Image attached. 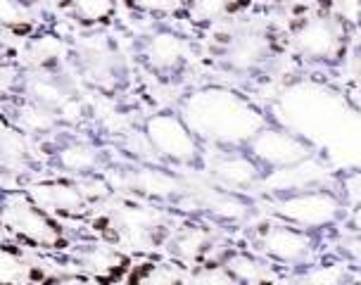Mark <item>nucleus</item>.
Segmentation results:
<instances>
[{"mask_svg": "<svg viewBox=\"0 0 361 285\" xmlns=\"http://www.w3.org/2000/svg\"><path fill=\"white\" fill-rule=\"evenodd\" d=\"M183 121L197 138L221 147H247L269 124L252 100L228 88H204L190 95L183 107Z\"/></svg>", "mask_w": 361, "mask_h": 285, "instance_id": "nucleus-1", "label": "nucleus"}, {"mask_svg": "<svg viewBox=\"0 0 361 285\" xmlns=\"http://www.w3.org/2000/svg\"><path fill=\"white\" fill-rule=\"evenodd\" d=\"M269 207L279 222L298 226L309 233H324L340 222H345L347 207L335 188L319 186L307 190L286 193V195H269Z\"/></svg>", "mask_w": 361, "mask_h": 285, "instance_id": "nucleus-2", "label": "nucleus"}, {"mask_svg": "<svg viewBox=\"0 0 361 285\" xmlns=\"http://www.w3.org/2000/svg\"><path fill=\"white\" fill-rule=\"evenodd\" d=\"M257 250L274 267L298 271L319 259V236L276 219V222L262 226L259 236H257Z\"/></svg>", "mask_w": 361, "mask_h": 285, "instance_id": "nucleus-3", "label": "nucleus"}, {"mask_svg": "<svg viewBox=\"0 0 361 285\" xmlns=\"http://www.w3.org/2000/svg\"><path fill=\"white\" fill-rule=\"evenodd\" d=\"M245 150L252 154L257 164L264 169V174L290 169V166L302 164V162L314 157L312 142L305 140L298 133L288 131V128L271 126V124L264 126L262 131L247 142Z\"/></svg>", "mask_w": 361, "mask_h": 285, "instance_id": "nucleus-4", "label": "nucleus"}, {"mask_svg": "<svg viewBox=\"0 0 361 285\" xmlns=\"http://www.w3.org/2000/svg\"><path fill=\"white\" fill-rule=\"evenodd\" d=\"M5 219L10 224V231L22 243L34 245V248H64L67 241L60 236V226L45 214L41 207L34 205L27 195H8L5 202Z\"/></svg>", "mask_w": 361, "mask_h": 285, "instance_id": "nucleus-5", "label": "nucleus"}, {"mask_svg": "<svg viewBox=\"0 0 361 285\" xmlns=\"http://www.w3.org/2000/svg\"><path fill=\"white\" fill-rule=\"evenodd\" d=\"M295 53L307 62L333 64L345 53V31L338 19L312 17L305 19L293 34Z\"/></svg>", "mask_w": 361, "mask_h": 285, "instance_id": "nucleus-6", "label": "nucleus"}, {"mask_svg": "<svg viewBox=\"0 0 361 285\" xmlns=\"http://www.w3.org/2000/svg\"><path fill=\"white\" fill-rule=\"evenodd\" d=\"M145 138L154 152L178 164H190L200 157V138L180 116L171 112L150 116L145 124Z\"/></svg>", "mask_w": 361, "mask_h": 285, "instance_id": "nucleus-7", "label": "nucleus"}, {"mask_svg": "<svg viewBox=\"0 0 361 285\" xmlns=\"http://www.w3.org/2000/svg\"><path fill=\"white\" fill-rule=\"evenodd\" d=\"M212 174L224 190L238 193V195L243 190L262 186L264 181V169L245 147H224L212 159Z\"/></svg>", "mask_w": 361, "mask_h": 285, "instance_id": "nucleus-8", "label": "nucleus"}, {"mask_svg": "<svg viewBox=\"0 0 361 285\" xmlns=\"http://www.w3.org/2000/svg\"><path fill=\"white\" fill-rule=\"evenodd\" d=\"M271 57V41L262 31H245V34L231 36L226 43V62L233 71H250L264 67Z\"/></svg>", "mask_w": 361, "mask_h": 285, "instance_id": "nucleus-9", "label": "nucleus"}, {"mask_svg": "<svg viewBox=\"0 0 361 285\" xmlns=\"http://www.w3.org/2000/svg\"><path fill=\"white\" fill-rule=\"evenodd\" d=\"M221 267L228 271L235 285H274L276 281V267L264 259L262 255H252V252H228Z\"/></svg>", "mask_w": 361, "mask_h": 285, "instance_id": "nucleus-10", "label": "nucleus"}, {"mask_svg": "<svg viewBox=\"0 0 361 285\" xmlns=\"http://www.w3.org/2000/svg\"><path fill=\"white\" fill-rule=\"evenodd\" d=\"M290 285H354V269L340 259H314L298 271H290Z\"/></svg>", "mask_w": 361, "mask_h": 285, "instance_id": "nucleus-11", "label": "nucleus"}, {"mask_svg": "<svg viewBox=\"0 0 361 285\" xmlns=\"http://www.w3.org/2000/svg\"><path fill=\"white\" fill-rule=\"evenodd\" d=\"M36 195L38 200H45L48 207L62 217H74V214L81 212L83 207V193L79 188L69 186L67 181H60V183H53V186H41L36 188Z\"/></svg>", "mask_w": 361, "mask_h": 285, "instance_id": "nucleus-12", "label": "nucleus"}, {"mask_svg": "<svg viewBox=\"0 0 361 285\" xmlns=\"http://www.w3.org/2000/svg\"><path fill=\"white\" fill-rule=\"evenodd\" d=\"M212 248L207 231L197 229V226H188V229L178 231V236L171 241V252L180 262H200L207 250Z\"/></svg>", "mask_w": 361, "mask_h": 285, "instance_id": "nucleus-13", "label": "nucleus"}, {"mask_svg": "<svg viewBox=\"0 0 361 285\" xmlns=\"http://www.w3.org/2000/svg\"><path fill=\"white\" fill-rule=\"evenodd\" d=\"M150 62L157 69H173L183 62V41L173 34H159L150 41Z\"/></svg>", "mask_w": 361, "mask_h": 285, "instance_id": "nucleus-14", "label": "nucleus"}, {"mask_svg": "<svg viewBox=\"0 0 361 285\" xmlns=\"http://www.w3.org/2000/svg\"><path fill=\"white\" fill-rule=\"evenodd\" d=\"M131 285H183L178 269L169 267V264H140L133 269Z\"/></svg>", "mask_w": 361, "mask_h": 285, "instance_id": "nucleus-15", "label": "nucleus"}, {"mask_svg": "<svg viewBox=\"0 0 361 285\" xmlns=\"http://www.w3.org/2000/svg\"><path fill=\"white\" fill-rule=\"evenodd\" d=\"M133 183L140 193H145V195H154V198H166V195H171V193H176V188H178V181L162 169L138 171L133 178Z\"/></svg>", "mask_w": 361, "mask_h": 285, "instance_id": "nucleus-16", "label": "nucleus"}, {"mask_svg": "<svg viewBox=\"0 0 361 285\" xmlns=\"http://www.w3.org/2000/svg\"><path fill=\"white\" fill-rule=\"evenodd\" d=\"M335 190H338V195L343 198V202L350 212L361 207V169L343 174L335 181Z\"/></svg>", "mask_w": 361, "mask_h": 285, "instance_id": "nucleus-17", "label": "nucleus"}, {"mask_svg": "<svg viewBox=\"0 0 361 285\" xmlns=\"http://www.w3.org/2000/svg\"><path fill=\"white\" fill-rule=\"evenodd\" d=\"M185 285H235V281L228 276V271H226L221 264L207 262L200 269L192 271L190 281Z\"/></svg>", "mask_w": 361, "mask_h": 285, "instance_id": "nucleus-18", "label": "nucleus"}, {"mask_svg": "<svg viewBox=\"0 0 361 285\" xmlns=\"http://www.w3.org/2000/svg\"><path fill=\"white\" fill-rule=\"evenodd\" d=\"M62 164L67 166L69 171H81L86 174L88 169H93L95 164V152L88 150L83 145H69L62 150Z\"/></svg>", "mask_w": 361, "mask_h": 285, "instance_id": "nucleus-19", "label": "nucleus"}, {"mask_svg": "<svg viewBox=\"0 0 361 285\" xmlns=\"http://www.w3.org/2000/svg\"><path fill=\"white\" fill-rule=\"evenodd\" d=\"M34 95L41 102H45V105H55V102H60V88L55 86V83H50V81H36L34 83Z\"/></svg>", "mask_w": 361, "mask_h": 285, "instance_id": "nucleus-20", "label": "nucleus"}, {"mask_svg": "<svg viewBox=\"0 0 361 285\" xmlns=\"http://www.w3.org/2000/svg\"><path fill=\"white\" fill-rule=\"evenodd\" d=\"M62 112H64L67 119H79L83 109H81V105L76 100H67V102H62Z\"/></svg>", "mask_w": 361, "mask_h": 285, "instance_id": "nucleus-21", "label": "nucleus"}, {"mask_svg": "<svg viewBox=\"0 0 361 285\" xmlns=\"http://www.w3.org/2000/svg\"><path fill=\"white\" fill-rule=\"evenodd\" d=\"M57 285H102V283L95 281V278H90V276H69Z\"/></svg>", "mask_w": 361, "mask_h": 285, "instance_id": "nucleus-22", "label": "nucleus"}, {"mask_svg": "<svg viewBox=\"0 0 361 285\" xmlns=\"http://www.w3.org/2000/svg\"><path fill=\"white\" fill-rule=\"evenodd\" d=\"M352 81L357 83L359 93H361V48L352 57Z\"/></svg>", "mask_w": 361, "mask_h": 285, "instance_id": "nucleus-23", "label": "nucleus"}, {"mask_svg": "<svg viewBox=\"0 0 361 285\" xmlns=\"http://www.w3.org/2000/svg\"><path fill=\"white\" fill-rule=\"evenodd\" d=\"M347 224L352 226V233L361 236V207H357L354 212H350V217H347Z\"/></svg>", "mask_w": 361, "mask_h": 285, "instance_id": "nucleus-24", "label": "nucleus"}]
</instances>
